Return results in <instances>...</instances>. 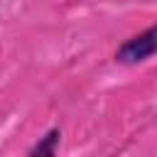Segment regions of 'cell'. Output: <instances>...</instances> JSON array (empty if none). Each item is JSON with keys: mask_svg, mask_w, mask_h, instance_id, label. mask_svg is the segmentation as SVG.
Returning a JSON list of instances; mask_svg holds the SVG:
<instances>
[{"mask_svg": "<svg viewBox=\"0 0 157 157\" xmlns=\"http://www.w3.org/2000/svg\"><path fill=\"white\" fill-rule=\"evenodd\" d=\"M157 52V27H147L145 32L130 37L128 42H123L115 52V61L120 64H140L147 61L152 54Z\"/></svg>", "mask_w": 157, "mask_h": 157, "instance_id": "cell-1", "label": "cell"}, {"mask_svg": "<svg viewBox=\"0 0 157 157\" xmlns=\"http://www.w3.org/2000/svg\"><path fill=\"white\" fill-rule=\"evenodd\" d=\"M59 140H61V130H59V128H52V130L29 150V155H32V157H52V155L56 152Z\"/></svg>", "mask_w": 157, "mask_h": 157, "instance_id": "cell-2", "label": "cell"}]
</instances>
